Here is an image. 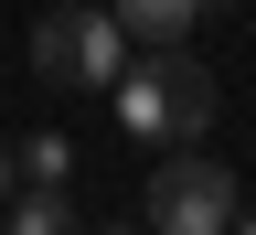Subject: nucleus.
<instances>
[{
    "mask_svg": "<svg viewBox=\"0 0 256 235\" xmlns=\"http://www.w3.org/2000/svg\"><path fill=\"white\" fill-rule=\"evenodd\" d=\"M0 203H22V150L0 139Z\"/></svg>",
    "mask_w": 256,
    "mask_h": 235,
    "instance_id": "0eeeda50",
    "label": "nucleus"
},
{
    "mask_svg": "<svg viewBox=\"0 0 256 235\" xmlns=\"http://www.w3.org/2000/svg\"><path fill=\"white\" fill-rule=\"evenodd\" d=\"M192 22H203V0H128V11H118L128 54H182V43H192Z\"/></svg>",
    "mask_w": 256,
    "mask_h": 235,
    "instance_id": "20e7f679",
    "label": "nucleus"
},
{
    "mask_svg": "<svg viewBox=\"0 0 256 235\" xmlns=\"http://www.w3.org/2000/svg\"><path fill=\"white\" fill-rule=\"evenodd\" d=\"M118 128L182 160V150L214 128V75H203L192 54H128V75H118Z\"/></svg>",
    "mask_w": 256,
    "mask_h": 235,
    "instance_id": "f257e3e1",
    "label": "nucleus"
},
{
    "mask_svg": "<svg viewBox=\"0 0 256 235\" xmlns=\"http://www.w3.org/2000/svg\"><path fill=\"white\" fill-rule=\"evenodd\" d=\"M235 214H246V192L203 150H182V160L150 171V235H235Z\"/></svg>",
    "mask_w": 256,
    "mask_h": 235,
    "instance_id": "7ed1b4c3",
    "label": "nucleus"
},
{
    "mask_svg": "<svg viewBox=\"0 0 256 235\" xmlns=\"http://www.w3.org/2000/svg\"><path fill=\"white\" fill-rule=\"evenodd\" d=\"M11 235H86V224H75L64 192H22V203H11Z\"/></svg>",
    "mask_w": 256,
    "mask_h": 235,
    "instance_id": "423d86ee",
    "label": "nucleus"
},
{
    "mask_svg": "<svg viewBox=\"0 0 256 235\" xmlns=\"http://www.w3.org/2000/svg\"><path fill=\"white\" fill-rule=\"evenodd\" d=\"M235 235H256V203H246V214H235Z\"/></svg>",
    "mask_w": 256,
    "mask_h": 235,
    "instance_id": "6e6552de",
    "label": "nucleus"
},
{
    "mask_svg": "<svg viewBox=\"0 0 256 235\" xmlns=\"http://www.w3.org/2000/svg\"><path fill=\"white\" fill-rule=\"evenodd\" d=\"M107 235H150V224H107Z\"/></svg>",
    "mask_w": 256,
    "mask_h": 235,
    "instance_id": "1a4fd4ad",
    "label": "nucleus"
},
{
    "mask_svg": "<svg viewBox=\"0 0 256 235\" xmlns=\"http://www.w3.org/2000/svg\"><path fill=\"white\" fill-rule=\"evenodd\" d=\"M64 171H75V139H64V128L22 139V192H64Z\"/></svg>",
    "mask_w": 256,
    "mask_h": 235,
    "instance_id": "39448f33",
    "label": "nucleus"
},
{
    "mask_svg": "<svg viewBox=\"0 0 256 235\" xmlns=\"http://www.w3.org/2000/svg\"><path fill=\"white\" fill-rule=\"evenodd\" d=\"M32 75H43V86H107L118 96V75H128L118 11H43V22H32Z\"/></svg>",
    "mask_w": 256,
    "mask_h": 235,
    "instance_id": "f03ea898",
    "label": "nucleus"
}]
</instances>
